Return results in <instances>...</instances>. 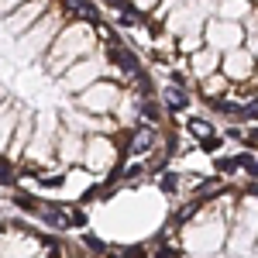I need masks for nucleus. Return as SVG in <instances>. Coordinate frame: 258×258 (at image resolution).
<instances>
[{
	"mask_svg": "<svg viewBox=\"0 0 258 258\" xmlns=\"http://www.w3.org/2000/svg\"><path fill=\"white\" fill-rule=\"evenodd\" d=\"M93 28H97V24H86V21H73V24H66L59 35H55V41L48 45V52L41 55L45 69H48L52 76H59V80H62L66 69H73L80 59L93 55V48H97V35H93Z\"/></svg>",
	"mask_w": 258,
	"mask_h": 258,
	"instance_id": "obj_1",
	"label": "nucleus"
},
{
	"mask_svg": "<svg viewBox=\"0 0 258 258\" xmlns=\"http://www.w3.org/2000/svg\"><path fill=\"white\" fill-rule=\"evenodd\" d=\"M62 28H66V14L52 7V11L38 21V24H31V28H28L21 38H14V41H18L28 55H41V52H48V45L55 41V35H59Z\"/></svg>",
	"mask_w": 258,
	"mask_h": 258,
	"instance_id": "obj_2",
	"label": "nucleus"
},
{
	"mask_svg": "<svg viewBox=\"0 0 258 258\" xmlns=\"http://www.w3.org/2000/svg\"><path fill=\"white\" fill-rule=\"evenodd\" d=\"M55 7V0H24L21 7H14L7 18H4V31L11 35V38H21L31 24H38L48 11Z\"/></svg>",
	"mask_w": 258,
	"mask_h": 258,
	"instance_id": "obj_3",
	"label": "nucleus"
},
{
	"mask_svg": "<svg viewBox=\"0 0 258 258\" xmlns=\"http://www.w3.org/2000/svg\"><path fill=\"white\" fill-rule=\"evenodd\" d=\"M80 103L86 110H97V114H114V100L120 97V86L117 83H93L86 86L83 93H76Z\"/></svg>",
	"mask_w": 258,
	"mask_h": 258,
	"instance_id": "obj_4",
	"label": "nucleus"
},
{
	"mask_svg": "<svg viewBox=\"0 0 258 258\" xmlns=\"http://www.w3.org/2000/svg\"><path fill=\"white\" fill-rule=\"evenodd\" d=\"M83 162H86L90 169H97V172L114 169V165H120V162H117V145H114V141H107V138L86 141V148H83Z\"/></svg>",
	"mask_w": 258,
	"mask_h": 258,
	"instance_id": "obj_5",
	"label": "nucleus"
},
{
	"mask_svg": "<svg viewBox=\"0 0 258 258\" xmlns=\"http://www.w3.org/2000/svg\"><path fill=\"white\" fill-rule=\"evenodd\" d=\"M97 76H100V62L86 55V59H80L73 69H66V73H62V86H66V90H73V93H83L86 86H93V83H97Z\"/></svg>",
	"mask_w": 258,
	"mask_h": 258,
	"instance_id": "obj_6",
	"label": "nucleus"
},
{
	"mask_svg": "<svg viewBox=\"0 0 258 258\" xmlns=\"http://www.w3.org/2000/svg\"><path fill=\"white\" fill-rule=\"evenodd\" d=\"M107 62L114 66V69H120L124 76H141V66H138V59L131 55V48H124V45H110L107 48Z\"/></svg>",
	"mask_w": 258,
	"mask_h": 258,
	"instance_id": "obj_7",
	"label": "nucleus"
},
{
	"mask_svg": "<svg viewBox=\"0 0 258 258\" xmlns=\"http://www.w3.org/2000/svg\"><path fill=\"white\" fill-rule=\"evenodd\" d=\"M220 69L227 73V80H248L251 69H255V55H248V52H234V55H227V59L220 62Z\"/></svg>",
	"mask_w": 258,
	"mask_h": 258,
	"instance_id": "obj_8",
	"label": "nucleus"
},
{
	"mask_svg": "<svg viewBox=\"0 0 258 258\" xmlns=\"http://www.w3.org/2000/svg\"><path fill=\"white\" fill-rule=\"evenodd\" d=\"M217 66H220L217 48H197V52H193V73H197V76H214Z\"/></svg>",
	"mask_w": 258,
	"mask_h": 258,
	"instance_id": "obj_9",
	"label": "nucleus"
},
{
	"mask_svg": "<svg viewBox=\"0 0 258 258\" xmlns=\"http://www.w3.org/2000/svg\"><path fill=\"white\" fill-rule=\"evenodd\" d=\"M207 38H210V48H227V45H241V31H227V24H210L207 28Z\"/></svg>",
	"mask_w": 258,
	"mask_h": 258,
	"instance_id": "obj_10",
	"label": "nucleus"
},
{
	"mask_svg": "<svg viewBox=\"0 0 258 258\" xmlns=\"http://www.w3.org/2000/svg\"><path fill=\"white\" fill-rule=\"evenodd\" d=\"M165 107L169 110H186L189 107V93H186V86L182 83H172V86H165Z\"/></svg>",
	"mask_w": 258,
	"mask_h": 258,
	"instance_id": "obj_11",
	"label": "nucleus"
},
{
	"mask_svg": "<svg viewBox=\"0 0 258 258\" xmlns=\"http://www.w3.org/2000/svg\"><path fill=\"white\" fill-rule=\"evenodd\" d=\"M203 90H207L210 100H220V93L231 90V83H227V76H217V73H214V76H207V86H203Z\"/></svg>",
	"mask_w": 258,
	"mask_h": 258,
	"instance_id": "obj_12",
	"label": "nucleus"
},
{
	"mask_svg": "<svg viewBox=\"0 0 258 258\" xmlns=\"http://www.w3.org/2000/svg\"><path fill=\"white\" fill-rule=\"evenodd\" d=\"M189 135L197 141H203V138H210V135H217V127H214L210 120H203V117H189Z\"/></svg>",
	"mask_w": 258,
	"mask_h": 258,
	"instance_id": "obj_13",
	"label": "nucleus"
},
{
	"mask_svg": "<svg viewBox=\"0 0 258 258\" xmlns=\"http://www.w3.org/2000/svg\"><path fill=\"white\" fill-rule=\"evenodd\" d=\"M214 165H217L220 176H227V172L234 176V172H238V159H227V155H217V159H214Z\"/></svg>",
	"mask_w": 258,
	"mask_h": 258,
	"instance_id": "obj_14",
	"label": "nucleus"
},
{
	"mask_svg": "<svg viewBox=\"0 0 258 258\" xmlns=\"http://www.w3.org/2000/svg\"><path fill=\"white\" fill-rule=\"evenodd\" d=\"M244 11H248V7H244L241 0H224V7H220V14H224V18H241Z\"/></svg>",
	"mask_w": 258,
	"mask_h": 258,
	"instance_id": "obj_15",
	"label": "nucleus"
},
{
	"mask_svg": "<svg viewBox=\"0 0 258 258\" xmlns=\"http://www.w3.org/2000/svg\"><path fill=\"white\" fill-rule=\"evenodd\" d=\"M220 148H224V135H210L200 141V152H220Z\"/></svg>",
	"mask_w": 258,
	"mask_h": 258,
	"instance_id": "obj_16",
	"label": "nucleus"
},
{
	"mask_svg": "<svg viewBox=\"0 0 258 258\" xmlns=\"http://www.w3.org/2000/svg\"><path fill=\"white\" fill-rule=\"evenodd\" d=\"M127 4H131V7H135L138 14H145V11H152V7H159L162 0H127Z\"/></svg>",
	"mask_w": 258,
	"mask_h": 258,
	"instance_id": "obj_17",
	"label": "nucleus"
},
{
	"mask_svg": "<svg viewBox=\"0 0 258 258\" xmlns=\"http://www.w3.org/2000/svg\"><path fill=\"white\" fill-rule=\"evenodd\" d=\"M162 186H165V189L172 193V189H179V179L172 176V172H165V179H162Z\"/></svg>",
	"mask_w": 258,
	"mask_h": 258,
	"instance_id": "obj_18",
	"label": "nucleus"
},
{
	"mask_svg": "<svg viewBox=\"0 0 258 258\" xmlns=\"http://www.w3.org/2000/svg\"><path fill=\"white\" fill-rule=\"evenodd\" d=\"M244 145H251V148H258V127H251V131H248V138H244Z\"/></svg>",
	"mask_w": 258,
	"mask_h": 258,
	"instance_id": "obj_19",
	"label": "nucleus"
}]
</instances>
